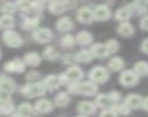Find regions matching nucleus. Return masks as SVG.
Returning <instances> with one entry per match:
<instances>
[{"label":"nucleus","instance_id":"c9c22d12","mask_svg":"<svg viewBox=\"0 0 148 117\" xmlns=\"http://www.w3.org/2000/svg\"><path fill=\"white\" fill-rule=\"evenodd\" d=\"M13 110H14V105L11 103V101H7V102H4L0 104V112H3L5 115L11 114Z\"/></svg>","mask_w":148,"mask_h":117},{"label":"nucleus","instance_id":"e433bc0d","mask_svg":"<svg viewBox=\"0 0 148 117\" xmlns=\"http://www.w3.org/2000/svg\"><path fill=\"white\" fill-rule=\"evenodd\" d=\"M15 6H16V8H19L23 12L30 11L33 8V4L29 1H18V3H15Z\"/></svg>","mask_w":148,"mask_h":117},{"label":"nucleus","instance_id":"c03bdc74","mask_svg":"<svg viewBox=\"0 0 148 117\" xmlns=\"http://www.w3.org/2000/svg\"><path fill=\"white\" fill-rule=\"evenodd\" d=\"M32 4H33V8H35L36 11H41L43 8V3L35 1V3H32Z\"/></svg>","mask_w":148,"mask_h":117},{"label":"nucleus","instance_id":"6e6552de","mask_svg":"<svg viewBox=\"0 0 148 117\" xmlns=\"http://www.w3.org/2000/svg\"><path fill=\"white\" fill-rule=\"evenodd\" d=\"M111 18V11L106 5H98L93 10V19L98 21H106Z\"/></svg>","mask_w":148,"mask_h":117},{"label":"nucleus","instance_id":"393cba45","mask_svg":"<svg viewBox=\"0 0 148 117\" xmlns=\"http://www.w3.org/2000/svg\"><path fill=\"white\" fill-rule=\"evenodd\" d=\"M133 70L135 71V74L140 77V76H148V62L146 61H139L134 64Z\"/></svg>","mask_w":148,"mask_h":117},{"label":"nucleus","instance_id":"aec40b11","mask_svg":"<svg viewBox=\"0 0 148 117\" xmlns=\"http://www.w3.org/2000/svg\"><path fill=\"white\" fill-rule=\"evenodd\" d=\"M77 110L82 114V115H92L95 114L96 111V105L92 103V102H89V101H83L78 104L77 107Z\"/></svg>","mask_w":148,"mask_h":117},{"label":"nucleus","instance_id":"c756f323","mask_svg":"<svg viewBox=\"0 0 148 117\" xmlns=\"http://www.w3.org/2000/svg\"><path fill=\"white\" fill-rule=\"evenodd\" d=\"M33 107L29 103H22L18 108V115L20 117H29L33 114Z\"/></svg>","mask_w":148,"mask_h":117},{"label":"nucleus","instance_id":"2f4dec72","mask_svg":"<svg viewBox=\"0 0 148 117\" xmlns=\"http://www.w3.org/2000/svg\"><path fill=\"white\" fill-rule=\"evenodd\" d=\"M39 25V19L38 18H26L22 22V27L25 29H33Z\"/></svg>","mask_w":148,"mask_h":117},{"label":"nucleus","instance_id":"39448f33","mask_svg":"<svg viewBox=\"0 0 148 117\" xmlns=\"http://www.w3.org/2000/svg\"><path fill=\"white\" fill-rule=\"evenodd\" d=\"M90 80L93 83H104L108 80V71L100 66L93 67L90 71Z\"/></svg>","mask_w":148,"mask_h":117},{"label":"nucleus","instance_id":"f257e3e1","mask_svg":"<svg viewBox=\"0 0 148 117\" xmlns=\"http://www.w3.org/2000/svg\"><path fill=\"white\" fill-rule=\"evenodd\" d=\"M69 90L75 93V94H82V95L91 96V95H95L98 91V87L92 81H84V82L70 84Z\"/></svg>","mask_w":148,"mask_h":117},{"label":"nucleus","instance_id":"412c9836","mask_svg":"<svg viewBox=\"0 0 148 117\" xmlns=\"http://www.w3.org/2000/svg\"><path fill=\"white\" fill-rule=\"evenodd\" d=\"M92 34L88 30H82L76 35V42L81 46H86L92 42Z\"/></svg>","mask_w":148,"mask_h":117},{"label":"nucleus","instance_id":"58836bf2","mask_svg":"<svg viewBox=\"0 0 148 117\" xmlns=\"http://www.w3.org/2000/svg\"><path fill=\"white\" fill-rule=\"evenodd\" d=\"M99 117H118V114L113 109H105Z\"/></svg>","mask_w":148,"mask_h":117},{"label":"nucleus","instance_id":"f03ea898","mask_svg":"<svg viewBox=\"0 0 148 117\" xmlns=\"http://www.w3.org/2000/svg\"><path fill=\"white\" fill-rule=\"evenodd\" d=\"M83 77V70L77 66H71L66 69L65 73L61 75L62 83H78V81Z\"/></svg>","mask_w":148,"mask_h":117},{"label":"nucleus","instance_id":"473e14b6","mask_svg":"<svg viewBox=\"0 0 148 117\" xmlns=\"http://www.w3.org/2000/svg\"><path fill=\"white\" fill-rule=\"evenodd\" d=\"M43 56H45L47 60H55V59L58 56V53H57V51H56L53 46H49V47H47V48L43 51Z\"/></svg>","mask_w":148,"mask_h":117},{"label":"nucleus","instance_id":"7c9ffc66","mask_svg":"<svg viewBox=\"0 0 148 117\" xmlns=\"http://www.w3.org/2000/svg\"><path fill=\"white\" fill-rule=\"evenodd\" d=\"M105 46H106V48H107V53H108V55H111V54H113V53L118 52V51H119V47H120L119 42H118L117 40H114V39H111V40H108V41L105 44Z\"/></svg>","mask_w":148,"mask_h":117},{"label":"nucleus","instance_id":"4468645a","mask_svg":"<svg viewBox=\"0 0 148 117\" xmlns=\"http://www.w3.org/2000/svg\"><path fill=\"white\" fill-rule=\"evenodd\" d=\"M77 19L82 24H90L93 20V11L89 7H81L77 12Z\"/></svg>","mask_w":148,"mask_h":117},{"label":"nucleus","instance_id":"a18cd8bd","mask_svg":"<svg viewBox=\"0 0 148 117\" xmlns=\"http://www.w3.org/2000/svg\"><path fill=\"white\" fill-rule=\"evenodd\" d=\"M142 108H143L145 110H147V111H148V97H146V98H143V103H142Z\"/></svg>","mask_w":148,"mask_h":117},{"label":"nucleus","instance_id":"9d476101","mask_svg":"<svg viewBox=\"0 0 148 117\" xmlns=\"http://www.w3.org/2000/svg\"><path fill=\"white\" fill-rule=\"evenodd\" d=\"M14 90H15L14 81L7 76H0V91H4L10 95Z\"/></svg>","mask_w":148,"mask_h":117},{"label":"nucleus","instance_id":"b1692460","mask_svg":"<svg viewBox=\"0 0 148 117\" xmlns=\"http://www.w3.org/2000/svg\"><path fill=\"white\" fill-rule=\"evenodd\" d=\"M124 66H125V62L119 56H114L108 61V68L112 71H119L124 68Z\"/></svg>","mask_w":148,"mask_h":117},{"label":"nucleus","instance_id":"1a4fd4ad","mask_svg":"<svg viewBox=\"0 0 148 117\" xmlns=\"http://www.w3.org/2000/svg\"><path fill=\"white\" fill-rule=\"evenodd\" d=\"M25 68H26L25 62H22L21 60H18V59L12 60V61L5 63V66H4V69L10 73H22V71H25Z\"/></svg>","mask_w":148,"mask_h":117},{"label":"nucleus","instance_id":"4be33fe9","mask_svg":"<svg viewBox=\"0 0 148 117\" xmlns=\"http://www.w3.org/2000/svg\"><path fill=\"white\" fill-rule=\"evenodd\" d=\"M118 33L121 36H125V37L132 36L134 34V27L130 22H121L119 25V27H118Z\"/></svg>","mask_w":148,"mask_h":117},{"label":"nucleus","instance_id":"ea45409f","mask_svg":"<svg viewBox=\"0 0 148 117\" xmlns=\"http://www.w3.org/2000/svg\"><path fill=\"white\" fill-rule=\"evenodd\" d=\"M108 95H110V97H111V98H112V101H113L114 105H116V104H118V103L120 102V100H121V95H120V93H119V91H111Z\"/></svg>","mask_w":148,"mask_h":117},{"label":"nucleus","instance_id":"dca6fc26","mask_svg":"<svg viewBox=\"0 0 148 117\" xmlns=\"http://www.w3.org/2000/svg\"><path fill=\"white\" fill-rule=\"evenodd\" d=\"M91 53L93 57H98V59H105L106 56H108L107 48L104 44H95L91 47Z\"/></svg>","mask_w":148,"mask_h":117},{"label":"nucleus","instance_id":"6ab92c4d","mask_svg":"<svg viewBox=\"0 0 148 117\" xmlns=\"http://www.w3.org/2000/svg\"><path fill=\"white\" fill-rule=\"evenodd\" d=\"M23 61H25V64H27V66L36 67V66H39L40 62H41V56L35 52H29L25 55Z\"/></svg>","mask_w":148,"mask_h":117},{"label":"nucleus","instance_id":"09e8293b","mask_svg":"<svg viewBox=\"0 0 148 117\" xmlns=\"http://www.w3.org/2000/svg\"><path fill=\"white\" fill-rule=\"evenodd\" d=\"M19 117H20V116H19Z\"/></svg>","mask_w":148,"mask_h":117},{"label":"nucleus","instance_id":"f3484780","mask_svg":"<svg viewBox=\"0 0 148 117\" xmlns=\"http://www.w3.org/2000/svg\"><path fill=\"white\" fill-rule=\"evenodd\" d=\"M96 103H97L98 107L105 108V109H111V108L114 105L112 98L110 97V95H106V94H100V95H98L97 98H96Z\"/></svg>","mask_w":148,"mask_h":117},{"label":"nucleus","instance_id":"ddd939ff","mask_svg":"<svg viewBox=\"0 0 148 117\" xmlns=\"http://www.w3.org/2000/svg\"><path fill=\"white\" fill-rule=\"evenodd\" d=\"M54 108L53 103L49 101V100H46V98H42V100H39L38 102L35 103V107H34V110L39 114H47L49 111H51Z\"/></svg>","mask_w":148,"mask_h":117},{"label":"nucleus","instance_id":"a878e982","mask_svg":"<svg viewBox=\"0 0 148 117\" xmlns=\"http://www.w3.org/2000/svg\"><path fill=\"white\" fill-rule=\"evenodd\" d=\"M93 59V55L91 53V51H81L78 52L76 55H75V60L77 62H82V63H86V62H90L91 60Z\"/></svg>","mask_w":148,"mask_h":117},{"label":"nucleus","instance_id":"a211bd4d","mask_svg":"<svg viewBox=\"0 0 148 117\" xmlns=\"http://www.w3.org/2000/svg\"><path fill=\"white\" fill-rule=\"evenodd\" d=\"M127 7H128V10H130L132 15H142L148 11L147 7H146V4L145 3H140V1L132 3Z\"/></svg>","mask_w":148,"mask_h":117},{"label":"nucleus","instance_id":"2eb2a0df","mask_svg":"<svg viewBox=\"0 0 148 117\" xmlns=\"http://www.w3.org/2000/svg\"><path fill=\"white\" fill-rule=\"evenodd\" d=\"M70 6V3H63V1H51L49 4V11L53 14H61L64 11H66Z\"/></svg>","mask_w":148,"mask_h":117},{"label":"nucleus","instance_id":"37998d69","mask_svg":"<svg viewBox=\"0 0 148 117\" xmlns=\"http://www.w3.org/2000/svg\"><path fill=\"white\" fill-rule=\"evenodd\" d=\"M141 51L146 54H148V39H146V40L141 44Z\"/></svg>","mask_w":148,"mask_h":117},{"label":"nucleus","instance_id":"bb28decb","mask_svg":"<svg viewBox=\"0 0 148 117\" xmlns=\"http://www.w3.org/2000/svg\"><path fill=\"white\" fill-rule=\"evenodd\" d=\"M13 26H14V19L12 15L4 14L0 17V28L10 30V28H12Z\"/></svg>","mask_w":148,"mask_h":117},{"label":"nucleus","instance_id":"20e7f679","mask_svg":"<svg viewBox=\"0 0 148 117\" xmlns=\"http://www.w3.org/2000/svg\"><path fill=\"white\" fill-rule=\"evenodd\" d=\"M3 40H4V42H5L7 46H10L11 48H19V47L22 45V39H21V36H20L16 32H14V30H12V29L6 30V32L4 33Z\"/></svg>","mask_w":148,"mask_h":117},{"label":"nucleus","instance_id":"de8ad7c7","mask_svg":"<svg viewBox=\"0 0 148 117\" xmlns=\"http://www.w3.org/2000/svg\"><path fill=\"white\" fill-rule=\"evenodd\" d=\"M0 57H1V52H0Z\"/></svg>","mask_w":148,"mask_h":117},{"label":"nucleus","instance_id":"9b49d317","mask_svg":"<svg viewBox=\"0 0 148 117\" xmlns=\"http://www.w3.org/2000/svg\"><path fill=\"white\" fill-rule=\"evenodd\" d=\"M43 84L46 87V89L49 90H55L57 89L60 86H62V80H61V76H56V75H49L47 76L46 79L43 80Z\"/></svg>","mask_w":148,"mask_h":117},{"label":"nucleus","instance_id":"a19ab883","mask_svg":"<svg viewBox=\"0 0 148 117\" xmlns=\"http://www.w3.org/2000/svg\"><path fill=\"white\" fill-rule=\"evenodd\" d=\"M38 77H39V73L38 71H29L27 74V76H26V79H27V81H33L34 82Z\"/></svg>","mask_w":148,"mask_h":117},{"label":"nucleus","instance_id":"c85d7f7f","mask_svg":"<svg viewBox=\"0 0 148 117\" xmlns=\"http://www.w3.org/2000/svg\"><path fill=\"white\" fill-rule=\"evenodd\" d=\"M131 12L128 10V7H120L119 10H117L116 12V19L119 20V21H123V22H127V20L130 19L131 17Z\"/></svg>","mask_w":148,"mask_h":117},{"label":"nucleus","instance_id":"4c0bfd02","mask_svg":"<svg viewBox=\"0 0 148 117\" xmlns=\"http://www.w3.org/2000/svg\"><path fill=\"white\" fill-rule=\"evenodd\" d=\"M15 8H16L15 4H12V3H6V4H5L3 7H1V11H3L5 14L11 15V13H13V12L15 11Z\"/></svg>","mask_w":148,"mask_h":117},{"label":"nucleus","instance_id":"79ce46f5","mask_svg":"<svg viewBox=\"0 0 148 117\" xmlns=\"http://www.w3.org/2000/svg\"><path fill=\"white\" fill-rule=\"evenodd\" d=\"M140 27H141L143 30H148V15L143 17V18L140 20Z\"/></svg>","mask_w":148,"mask_h":117},{"label":"nucleus","instance_id":"0eeeda50","mask_svg":"<svg viewBox=\"0 0 148 117\" xmlns=\"http://www.w3.org/2000/svg\"><path fill=\"white\" fill-rule=\"evenodd\" d=\"M33 37L39 44H47L53 39V32L48 28H39L33 33Z\"/></svg>","mask_w":148,"mask_h":117},{"label":"nucleus","instance_id":"f704fd0d","mask_svg":"<svg viewBox=\"0 0 148 117\" xmlns=\"http://www.w3.org/2000/svg\"><path fill=\"white\" fill-rule=\"evenodd\" d=\"M111 109H113L117 114H121V115H128L130 114V111H131V109L125 104V103H118V104H116V105H113Z\"/></svg>","mask_w":148,"mask_h":117},{"label":"nucleus","instance_id":"423d86ee","mask_svg":"<svg viewBox=\"0 0 148 117\" xmlns=\"http://www.w3.org/2000/svg\"><path fill=\"white\" fill-rule=\"evenodd\" d=\"M119 81L124 87H134L139 83V76L134 70H124L120 74Z\"/></svg>","mask_w":148,"mask_h":117},{"label":"nucleus","instance_id":"5701e85b","mask_svg":"<svg viewBox=\"0 0 148 117\" xmlns=\"http://www.w3.org/2000/svg\"><path fill=\"white\" fill-rule=\"evenodd\" d=\"M56 27H57V29L61 30V32H66V30L72 29V27H73V22L71 21L70 18H68V17H63V18H61V19L57 21Z\"/></svg>","mask_w":148,"mask_h":117},{"label":"nucleus","instance_id":"f8f14e48","mask_svg":"<svg viewBox=\"0 0 148 117\" xmlns=\"http://www.w3.org/2000/svg\"><path fill=\"white\" fill-rule=\"evenodd\" d=\"M130 109H139L142 107L143 103V98L140 95H135V94H131L125 98L124 102Z\"/></svg>","mask_w":148,"mask_h":117},{"label":"nucleus","instance_id":"7ed1b4c3","mask_svg":"<svg viewBox=\"0 0 148 117\" xmlns=\"http://www.w3.org/2000/svg\"><path fill=\"white\" fill-rule=\"evenodd\" d=\"M22 94L27 97H38L41 96L46 93V87L43 84V82H33V83H28L22 88Z\"/></svg>","mask_w":148,"mask_h":117},{"label":"nucleus","instance_id":"49530a36","mask_svg":"<svg viewBox=\"0 0 148 117\" xmlns=\"http://www.w3.org/2000/svg\"><path fill=\"white\" fill-rule=\"evenodd\" d=\"M77 117H86V116H84V115H79V116H77Z\"/></svg>","mask_w":148,"mask_h":117},{"label":"nucleus","instance_id":"cd10ccee","mask_svg":"<svg viewBox=\"0 0 148 117\" xmlns=\"http://www.w3.org/2000/svg\"><path fill=\"white\" fill-rule=\"evenodd\" d=\"M70 102V96L68 95V93H65V91H61V93H58L57 95H56V97H55V104L57 105V107H65V105H68V103Z\"/></svg>","mask_w":148,"mask_h":117},{"label":"nucleus","instance_id":"72a5a7b5","mask_svg":"<svg viewBox=\"0 0 148 117\" xmlns=\"http://www.w3.org/2000/svg\"><path fill=\"white\" fill-rule=\"evenodd\" d=\"M75 41H76V39L73 37L72 35L66 34V35H64V36L62 37L61 44H62V46H63V47L69 48V47H72V46H73V44H75Z\"/></svg>","mask_w":148,"mask_h":117}]
</instances>
